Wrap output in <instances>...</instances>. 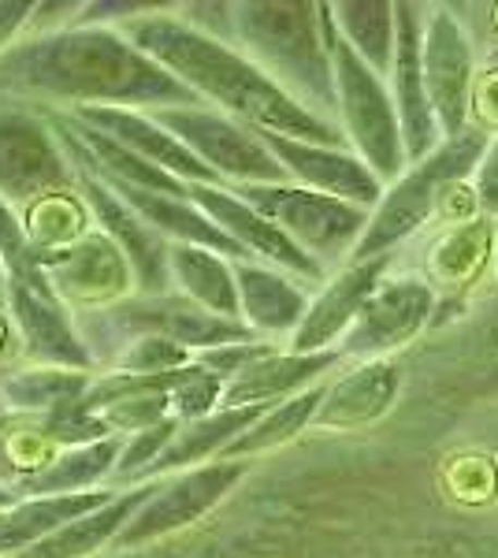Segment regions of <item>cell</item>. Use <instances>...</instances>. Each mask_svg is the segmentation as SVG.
<instances>
[{
    "mask_svg": "<svg viewBox=\"0 0 498 558\" xmlns=\"http://www.w3.org/2000/svg\"><path fill=\"white\" fill-rule=\"evenodd\" d=\"M250 473V462H231V458H220V462H208L202 470H186L171 481H160L157 495L138 510L120 536H116V551H138V547L153 544L160 536H171L179 529H186L190 521L205 518L216 502L228 492H234V484Z\"/></svg>",
    "mask_w": 498,
    "mask_h": 558,
    "instance_id": "9c48e42d",
    "label": "cell"
},
{
    "mask_svg": "<svg viewBox=\"0 0 498 558\" xmlns=\"http://www.w3.org/2000/svg\"><path fill=\"white\" fill-rule=\"evenodd\" d=\"M179 425H183V421L171 417V421H165V425H157V428L134 432V436L123 444L120 465H116V476H112V484H108V488H120V484H131V488H134V481H138V476L168 451V444L175 439Z\"/></svg>",
    "mask_w": 498,
    "mask_h": 558,
    "instance_id": "e575fe53",
    "label": "cell"
},
{
    "mask_svg": "<svg viewBox=\"0 0 498 558\" xmlns=\"http://www.w3.org/2000/svg\"><path fill=\"white\" fill-rule=\"evenodd\" d=\"M41 272L68 310L83 313L112 310V305L126 302L131 287H138L131 260L105 231H89L71 246L41 254Z\"/></svg>",
    "mask_w": 498,
    "mask_h": 558,
    "instance_id": "30bf717a",
    "label": "cell"
},
{
    "mask_svg": "<svg viewBox=\"0 0 498 558\" xmlns=\"http://www.w3.org/2000/svg\"><path fill=\"white\" fill-rule=\"evenodd\" d=\"M491 254H495L491 220L454 223V228L442 231L428 246V260H424V268H428V287L432 291L465 294V287L476 283Z\"/></svg>",
    "mask_w": 498,
    "mask_h": 558,
    "instance_id": "83f0119b",
    "label": "cell"
},
{
    "mask_svg": "<svg viewBox=\"0 0 498 558\" xmlns=\"http://www.w3.org/2000/svg\"><path fill=\"white\" fill-rule=\"evenodd\" d=\"M123 444H126L123 436H112V439H101V444L68 447V451H60L41 473L26 476L15 492H20V499H41V495H78V492L105 488L116 476Z\"/></svg>",
    "mask_w": 498,
    "mask_h": 558,
    "instance_id": "484cf974",
    "label": "cell"
},
{
    "mask_svg": "<svg viewBox=\"0 0 498 558\" xmlns=\"http://www.w3.org/2000/svg\"><path fill=\"white\" fill-rule=\"evenodd\" d=\"M116 31L138 52H146L149 60L171 71L186 89H194L202 105H216L220 112L234 116L253 131L335 149H342V142H347L339 123L297 105L283 86H276L253 64L246 52H239L228 41L205 38L179 15H168V8L116 26Z\"/></svg>",
    "mask_w": 498,
    "mask_h": 558,
    "instance_id": "7a4b0ae2",
    "label": "cell"
},
{
    "mask_svg": "<svg viewBox=\"0 0 498 558\" xmlns=\"http://www.w3.org/2000/svg\"><path fill=\"white\" fill-rule=\"evenodd\" d=\"M391 254L376 260H357V265L342 268L339 276L324 283V291L309 302L302 328L291 336V354H324L335 350L342 336L353 328V320L361 317V310L376 294V287L384 283V272L391 268Z\"/></svg>",
    "mask_w": 498,
    "mask_h": 558,
    "instance_id": "d6986e66",
    "label": "cell"
},
{
    "mask_svg": "<svg viewBox=\"0 0 498 558\" xmlns=\"http://www.w3.org/2000/svg\"><path fill=\"white\" fill-rule=\"evenodd\" d=\"M398 391H402V368L376 357V362L357 365L350 376H342V380L328 387L313 425L339 432L373 425L376 417H384L394 407Z\"/></svg>",
    "mask_w": 498,
    "mask_h": 558,
    "instance_id": "603a6c76",
    "label": "cell"
},
{
    "mask_svg": "<svg viewBox=\"0 0 498 558\" xmlns=\"http://www.w3.org/2000/svg\"><path fill=\"white\" fill-rule=\"evenodd\" d=\"M268 410L271 407L216 410V413H208V417H202V421H186V425H179L175 439L168 444V451L160 454L157 462H153L149 470L138 476V481H134V488L160 481V476H168L175 470H190L194 462H205V458H212V454L223 458V451H228L234 439L257 425Z\"/></svg>",
    "mask_w": 498,
    "mask_h": 558,
    "instance_id": "cb8c5ba5",
    "label": "cell"
},
{
    "mask_svg": "<svg viewBox=\"0 0 498 558\" xmlns=\"http://www.w3.org/2000/svg\"><path fill=\"white\" fill-rule=\"evenodd\" d=\"M157 488H160V481L142 484V488H131V492H120L112 502H105L101 510H94V514L63 525L60 533L45 536L41 544H34L31 551H23L20 558H94L101 547L116 544V536L126 529V521L146 507L153 495H157Z\"/></svg>",
    "mask_w": 498,
    "mask_h": 558,
    "instance_id": "d4e9b609",
    "label": "cell"
},
{
    "mask_svg": "<svg viewBox=\"0 0 498 558\" xmlns=\"http://www.w3.org/2000/svg\"><path fill=\"white\" fill-rule=\"evenodd\" d=\"M89 172H94V168H89ZM94 175L112 186V191L120 194L123 202L131 205V209L138 213L153 231H157V235L171 239V246H205V250H212V254H223L231 260L250 257L239 242L223 235V231L216 228V223L208 220L194 202H186V197H171V194H157V191H142V186H126V183H116V179H108L101 172H94Z\"/></svg>",
    "mask_w": 498,
    "mask_h": 558,
    "instance_id": "ffe728a7",
    "label": "cell"
},
{
    "mask_svg": "<svg viewBox=\"0 0 498 558\" xmlns=\"http://www.w3.org/2000/svg\"><path fill=\"white\" fill-rule=\"evenodd\" d=\"M71 165H75V160H71ZM75 175H78V194H83V202L89 205L94 220L101 223L105 235L123 250L126 260H131L134 283H138L142 299H160V294H168L171 242L165 235H157V231H153L149 223L112 191V186L101 183V179L89 172V168L75 165Z\"/></svg>",
    "mask_w": 498,
    "mask_h": 558,
    "instance_id": "4fadbf2b",
    "label": "cell"
},
{
    "mask_svg": "<svg viewBox=\"0 0 498 558\" xmlns=\"http://www.w3.org/2000/svg\"><path fill=\"white\" fill-rule=\"evenodd\" d=\"M20 481H23V473H20V462H15L12 439H8V432H0V484L20 488Z\"/></svg>",
    "mask_w": 498,
    "mask_h": 558,
    "instance_id": "f35d334b",
    "label": "cell"
},
{
    "mask_svg": "<svg viewBox=\"0 0 498 558\" xmlns=\"http://www.w3.org/2000/svg\"><path fill=\"white\" fill-rule=\"evenodd\" d=\"M0 310H8V272H4V260H0Z\"/></svg>",
    "mask_w": 498,
    "mask_h": 558,
    "instance_id": "b9f144b4",
    "label": "cell"
},
{
    "mask_svg": "<svg viewBox=\"0 0 498 558\" xmlns=\"http://www.w3.org/2000/svg\"><path fill=\"white\" fill-rule=\"evenodd\" d=\"M495 336H498V324H495Z\"/></svg>",
    "mask_w": 498,
    "mask_h": 558,
    "instance_id": "f6af8a7d",
    "label": "cell"
},
{
    "mask_svg": "<svg viewBox=\"0 0 498 558\" xmlns=\"http://www.w3.org/2000/svg\"><path fill=\"white\" fill-rule=\"evenodd\" d=\"M324 395H328V387L316 384V387H309V391H302V395H294V399L279 402V407H271L257 425L234 439L228 451H223V458H231V462H246V458H253V454H265V451L283 447L287 439H294L305 425H313L316 413H320Z\"/></svg>",
    "mask_w": 498,
    "mask_h": 558,
    "instance_id": "1f68e13d",
    "label": "cell"
},
{
    "mask_svg": "<svg viewBox=\"0 0 498 558\" xmlns=\"http://www.w3.org/2000/svg\"><path fill=\"white\" fill-rule=\"evenodd\" d=\"M234 49L309 112H339L320 4H234Z\"/></svg>",
    "mask_w": 498,
    "mask_h": 558,
    "instance_id": "3957f363",
    "label": "cell"
},
{
    "mask_svg": "<svg viewBox=\"0 0 498 558\" xmlns=\"http://www.w3.org/2000/svg\"><path fill=\"white\" fill-rule=\"evenodd\" d=\"M0 97L71 108H190L202 105L171 71L138 52L116 26H71L20 38L0 52Z\"/></svg>",
    "mask_w": 498,
    "mask_h": 558,
    "instance_id": "6da1fadb",
    "label": "cell"
},
{
    "mask_svg": "<svg viewBox=\"0 0 498 558\" xmlns=\"http://www.w3.org/2000/svg\"><path fill=\"white\" fill-rule=\"evenodd\" d=\"M476 202L487 213H498V138L487 146L484 160H479V179H476Z\"/></svg>",
    "mask_w": 498,
    "mask_h": 558,
    "instance_id": "8d00e7d4",
    "label": "cell"
},
{
    "mask_svg": "<svg viewBox=\"0 0 498 558\" xmlns=\"http://www.w3.org/2000/svg\"><path fill=\"white\" fill-rule=\"evenodd\" d=\"M94 387V373H75L60 365H34L0 380V399L4 410L31 413V417H49L57 410H68L83 402Z\"/></svg>",
    "mask_w": 498,
    "mask_h": 558,
    "instance_id": "f1b7e54d",
    "label": "cell"
},
{
    "mask_svg": "<svg viewBox=\"0 0 498 558\" xmlns=\"http://www.w3.org/2000/svg\"><path fill=\"white\" fill-rule=\"evenodd\" d=\"M78 175L57 131L26 101L0 97V197L31 205L45 194L75 191Z\"/></svg>",
    "mask_w": 498,
    "mask_h": 558,
    "instance_id": "ba28073f",
    "label": "cell"
},
{
    "mask_svg": "<svg viewBox=\"0 0 498 558\" xmlns=\"http://www.w3.org/2000/svg\"><path fill=\"white\" fill-rule=\"evenodd\" d=\"M484 153H487V134L465 131L461 138L447 142L436 157L413 165V172H405L391 186V194H384V202L376 205L373 220H368V231L361 235L357 250H353V257H350L353 265H357V260L387 257V250H391L394 242L410 239L421 223H428V216L439 213L450 186H454L461 175H469V168L479 165Z\"/></svg>",
    "mask_w": 498,
    "mask_h": 558,
    "instance_id": "5b68a950",
    "label": "cell"
},
{
    "mask_svg": "<svg viewBox=\"0 0 498 558\" xmlns=\"http://www.w3.org/2000/svg\"><path fill=\"white\" fill-rule=\"evenodd\" d=\"M190 202H194L223 235L239 242L250 257L268 260L271 268H283L287 276L302 279V283H328V268L305 254L291 235H283V231L271 220H265L257 209H250L231 186L190 183Z\"/></svg>",
    "mask_w": 498,
    "mask_h": 558,
    "instance_id": "7c38bea8",
    "label": "cell"
},
{
    "mask_svg": "<svg viewBox=\"0 0 498 558\" xmlns=\"http://www.w3.org/2000/svg\"><path fill=\"white\" fill-rule=\"evenodd\" d=\"M432 310H436V291L428 287V279H384L373 299H368V305L361 310V317L353 320V328L342 336V357H368V362H376L387 350L413 343L416 331L428 324Z\"/></svg>",
    "mask_w": 498,
    "mask_h": 558,
    "instance_id": "5bb4252c",
    "label": "cell"
},
{
    "mask_svg": "<svg viewBox=\"0 0 498 558\" xmlns=\"http://www.w3.org/2000/svg\"><path fill=\"white\" fill-rule=\"evenodd\" d=\"M171 283L179 294L223 320H242L234 265L205 246H171ZM246 324V320H242Z\"/></svg>",
    "mask_w": 498,
    "mask_h": 558,
    "instance_id": "4316f807",
    "label": "cell"
},
{
    "mask_svg": "<svg viewBox=\"0 0 498 558\" xmlns=\"http://www.w3.org/2000/svg\"><path fill=\"white\" fill-rule=\"evenodd\" d=\"M394 105H398V123H402V142H405V160L421 165L428 160V153L436 149L439 128L436 112L428 101V83H424V38H421V20H416L413 4H394Z\"/></svg>",
    "mask_w": 498,
    "mask_h": 558,
    "instance_id": "ac0fdd59",
    "label": "cell"
},
{
    "mask_svg": "<svg viewBox=\"0 0 498 558\" xmlns=\"http://www.w3.org/2000/svg\"><path fill=\"white\" fill-rule=\"evenodd\" d=\"M0 558H4V555H0Z\"/></svg>",
    "mask_w": 498,
    "mask_h": 558,
    "instance_id": "bcb514c9",
    "label": "cell"
},
{
    "mask_svg": "<svg viewBox=\"0 0 498 558\" xmlns=\"http://www.w3.org/2000/svg\"><path fill=\"white\" fill-rule=\"evenodd\" d=\"M8 317L15 324V336H20L26 357L41 365L75 368V373L97 368L94 350L86 347L83 331L68 317V305L57 299L45 272L8 279Z\"/></svg>",
    "mask_w": 498,
    "mask_h": 558,
    "instance_id": "8fae6325",
    "label": "cell"
},
{
    "mask_svg": "<svg viewBox=\"0 0 498 558\" xmlns=\"http://www.w3.org/2000/svg\"><path fill=\"white\" fill-rule=\"evenodd\" d=\"M71 120H78L83 128H94L105 138L120 142L123 149H131L134 157L149 160V165L165 168L168 175L183 179V183H212L223 186L220 175L208 165L190 153L183 142L171 131L160 128L149 112H138V108H105V105H89V108H71Z\"/></svg>",
    "mask_w": 498,
    "mask_h": 558,
    "instance_id": "e0dca14e",
    "label": "cell"
},
{
    "mask_svg": "<svg viewBox=\"0 0 498 558\" xmlns=\"http://www.w3.org/2000/svg\"><path fill=\"white\" fill-rule=\"evenodd\" d=\"M331 20L350 49L365 60L376 75H391L394 68V8L391 4H331Z\"/></svg>",
    "mask_w": 498,
    "mask_h": 558,
    "instance_id": "4dcf8cb0",
    "label": "cell"
},
{
    "mask_svg": "<svg viewBox=\"0 0 498 558\" xmlns=\"http://www.w3.org/2000/svg\"><path fill=\"white\" fill-rule=\"evenodd\" d=\"M495 260H498V254H495ZM495 276H498V268H495Z\"/></svg>",
    "mask_w": 498,
    "mask_h": 558,
    "instance_id": "ee69618b",
    "label": "cell"
},
{
    "mask_svg": "<svg viewBox=\"0 0 498 558\" xmlns=\"http://www.w3.org/2000/svg\"><path fill=\"white\" fill-rule=\"evenodd\" d=\"M250 209L276 223L283 235H291L309 257L324 268L353 257L361 235L368 231V209H357L339 197L305 191L297 183H257V186H231Z\"/></svg>",
    "mask_w": 498,
    "mask_h": 558,
    "instance_id": "8992f818",
    "label": "cell"
},
{
    "mask_svg": "<svg viewBox=\"0 0 498 558\" xmlns=\"http://www.w3.org/2000/svg\"><path fill=\"white\" fill-rule=\"evenodd\" d=\"M89 223H94V213L83 202V194L63 191V194H45L38 202L23 205V228L26 239L38 254H52V250H63L71 242L89 235Z\"/></svg>",
    "mask_w": 498,
    "mask_h": 558,
    "instance_id": "f546056e",
    "label": "cell"
},
{
    "mask_svg": "<svg viewBox=\"0 0 498 558\" xmlns=\"http://www.w3.org/2000/svg\"><path fill=\"white\" fill-rule=\"evenodd\" d=\"M12 343H20V336H15V324L8 317V310H0V362H4L8 354H15Z\"/></svg>",
    "mask_w": 498,
    "mask_h": 558,
    "instance_id": "ab89813d",
    "label": "cell"
},
{
    "mask_svg": "<svg viewBox=\"0 0 498 558\" xmlns=\"http://www.w3.org/2000/svg\"><path fill=\"white\" fill-rule=\"evenodd\" d=\"M424 83H428L439 138H461L469 123V101H473V52H469L465 31L442 8L432 15L428 38H424Z\"/></svg>",
    "mask_w": 498,
    "mask_h": 558,
    "instance_id": "9a60e30c",
    "label": "cell"
},
{
    "mask_svg": "<svg viewBox=\"0 0 498 558\" xmlns=\"http://www.w3.org/2000/svg\"><path fill=\"white\" fill-rule=\"evenodd\" d=\"M260 134V131H257ZM265 146L276 153V160L287 168V175L297 179V186L316 194L339 197L357 209H376L384 202V179L361 157L335 146H313V142L279 138V134H260Z\"/></svg>",
    "mask_w": 498,
    "mask_h": 558,
    "instance_id": "2e32d148",
    "label": "cell"
},
{
    "mask_svg": "<svg viewBox=\"0 0 498 558\" xmlns=\"http://www.w3.org/2000/svg\"><path fill=\"white\" fill-rule=\"evenodd\" d=\"M0 413H8V410H4V399H0Z\"/></svg>",
    "mask_w": 498,
    "mask_h": 558,
    "instance_id": "7bdbcfd3",
    "label": "cell"
},
{
    "mask_svg": "<svg viewBox=\"0 0 498 558\" xmlns=\"http://www.w3.org/2000/svg\"><path fill=\"white\" fill-rule=\"evenodd\" d=\"M469 116H476L479 134L498 131V68H487L484 78L473 86V101H469Z\"/></svg>",
    "mask_w": 498,
    "mask_h": 558,
    "instance_id": "d590c367",
    "label": "cell"
},
{
    "mask_svg": "<svg viewBox=\"0 0 498 558\" xmlns=\"http://www.w3.org/2000/svg\"><path fill=\"white\" fill-rule=\"evenodd\" d=\"M165 131L175 134L202 165L220 175L223 186H257V183H287V168L276 153L265 146L257 131L242 120L208 105L190 108H160L149 112Z\"/></svg>",
    "mask_w": 498,
    "mask_h": 558,
    "instance_id": "52a82bcc",
    "label": "cell"
},
{
    "mask_svg": "<svg viewBox=\"0 0 498 558\" xmlns=\"http://www.w3.org/2000/svg\"><path fill=\"white\" fill-rule=\"evenodd\" d=\"M15 502H20V492L8 488V484H0V510H12Z\"/></svg>",
    "mask_w": 498,
    "mask_h": 558,
    "instance_id": "60d3db41",
    "label": "cell"
},
{
    "mask_svg": "<svg viewBox=\"0 0 498 558\" xmlns=\"http://www.w3.org/2000/svg\"><path fill=\"white\" fill-rule=\"evenodd\" d=\"M34 15V4H23V0H0V52L12 49L15 34L26 31Z\"/></svg>",
    "mask_w": 498,
    "mask_h": 558,
    "instance_id": "74e56055",
    "label": "cell"
},
{
    "mask_svg": "<svg viewBox=\"0 0 498 558\" xmlns=\"http://www.w3.org/2000/svg\"><path fill=\"white\" fill-rule=\"evenodd\" d=\"M234 283H239L242 320L257 331L260 339H276L287 331L302 328L309 299L297 283L302 279L283 276L271 265H253V260H234Z\"/></svg>",
    "mask_w": 498,
    "mask_h": 558,
    "instance_id": "44dd1931",
    "label": "cell"
},
{
    "mask_svg": "<svg viewBox=\"0 0 498 558\" xmlns=\"http://www.w3.org/2000/svg\"><path fill=\"white\" fill-rule=\"evenodd\" d=\"M223 384L216 373H208L205 365H186V368H179L175 373V380H171V391H168V399H171V417L175 421H202L208 417V413H216L220 410V402H223Z\"/></svg>",
    "mask_w": 498,
    "mask_h": 558,
    "instance_id": "d6a6232c",
    "label": "cell"
},
{
    "mask_svg": "<svg viewBox=\"0 0 498 558\" xmlns=\"http://www.w3.org/2000/svg\"><path fill=\"white\" fill-rule=\"evenodd\" d=\"M320 31L324 45H328L331 71H335V94H339V116H342V134L353 142L357 157L379 179H402L405 160V142H402V123H398V108L387 97L384 83L357 52L350 49V41L339 34V26L331 20V8L320 4Z\"/></svg>",
    "mask_w": 498,
    "mask_h": 558,
    "instance_id": "277c9868",
    "label": "cell"
},
{
    "mask_svg": "<svg viewBox=\"0 0 498 558\" xmlns=\"http://www.w3.org/2000/svg\"><path fill=\"white\" fill-rule=\"evenodd\" d=\"M342 362V350H324V354H271L265 362L250 365L242 376L223 387L220 410H242V407H279L294 395L309 391L316 376L328 373Z\"/></svg>",
    "mask_w": 498,
    "mask_h": 558,
    "instance_id": "7402d4cb",
    "label": "cell"
},
{
    "mask_svg": "<svg viewBox=\"0 0 498 558\" xmlns=\"http://www.w3.org/2000/svg\"><path fill=\"white\" fill-rule=\"evenodd\" d=\"M186 365H194V354H190L186 347L171 343V339H160V336L134 339V343H126L112 362L116 373H134V376H165V373H179V368H186Z\"/></svg>",
    "mask_w": 498,
    "mask_h": 558,
    "instance_id": "836d02e7",
    "label": "cell"
}]
</instances>
